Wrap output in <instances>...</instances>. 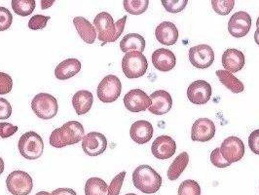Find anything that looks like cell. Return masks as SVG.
<instances>
[{
    "mask_svg": "<svg viewBox=\"0 0 259 195\" xmlns=\"http://www.w3.org/2000/svg\"><path fill=\"white\" fill-rule=\"evenodd\" d=\"M13 88V79L4 72H0V95L10 93Z\"/></svg>",
    "mask_w": 259,
    "mask_h": 195,
    "instance_id": "38",
    "label": "cell"
},
{
    "mask_svg": "<svg viewBox=\"0 0 259 195\" xmlns=\"http://www.w3.org/2000/svg\"><path fill=\"white\" fill-rule=\"evenodd\" d=\"M153 126L150 122L145 120L136 121L132 124L130 129V136L135 143L144 144L148 143L153 137Z\"/></svg>",
    "mask_w": 259,
    "mask_h": 195,
    "instance_id": "18",
    "label": "cell"
},
{
    "mask_svg": "<svg viewBox=\"0 0 259 195\" xmlns=\"http://www.w3.org/2000/svg\"><path fill=\"white\" fill-rule=\"evenodd\" d=\"M234 5H235V0H226V1L212 0L211 1V6L214 12L222 16H226L230 13L233 10Z\"/></svg>",
    "mask_w": 259,
    "mask_h": 195,
    "instance_id": "32",
    "label": "cell"
},
{
    "mask_svg": "<svg viewBox=\"0 0 259 195\" xmlns=\"http://www.w3.org/2000/svg\"><path fill=\"white\" fill-rule=\"evenodd\" d=\"M151 105L148 110L155 115H164L168 113L172 106V99L169 93L165 90H158L150 95Z\"/></svg>",
    "mask_w": 259,
    "mask_h": 195,
    "instance_id": "17",
    "label": "cell"
},
{
    "mask_svg": "<svg viewBox=\"0 0 259 195\" xmlns=\"http://www.w3.org/2000/svg\"><path fill=\"white\" fill-rule=\"evenodd\" d=\"M51 195H77L71 188H58L54 190Z\"/></svg>",
    "mask_w": 259,
    "mask_h": 195,
    "instance_id": "42",
    "label": "cell"
},
{
    "mask_svg": "<svg viewBox=\"0 0 259 195\" xmlns=\"http://www.w3.org/2000/svg\"><path fill=\"white\" fill-rule=\"evenodd\" d=\"M50 20L49 16H44V15H35L33 16L29 22H28V27L32 30H38V29H43L46 27V25L48 21Z\"/></svg>",
    "mask_w": 259,
    "mask_h": 195,
    "instance_id": "35",
    "label": "cell"
},
{
    "mask_svg": "<svg viewBox=\"0 0 259 195\" xmlns=\"http://www.w3.org/2000/svg\"><path fill=\"white\" fill-rule=\"evenodd\" d=\"M134 185L143 193H156L162 185V177L148 165H141L133 173Z\"/></svg>",
    "mask_w": 259,
    "mask_h": 195,
    "instance_id": "3",
    "label": "cell"
},
{
    "mask_svg": "<svg viewBox=\"0 0 259 195\" xmlns=\"http://www.w3.org/2000/svg\"><path fill=\"white\" fill-rule=\"evenodd\" d=\"M221 154L230 164L240 161L245 155V144L238 137H228L221 146Z\"/></svg>",
    "mask_w": 259,
    "mask_h": 195,
    "instance_id": "9",
    "label": "cell"
},
{
    "mask_svg": "<svg viewBox=\"0 0 259 195\" xmlns=\"http://www.w3.org/2000/svg\"><path fill=\"white\" fill-rule=\"evenodd\" d=\"M211 86L205 80H197L192 82L187 89V97L189 101L197 105L207 104L211 98Z\"/></svg>",
    "mask_w": 259,
    "mask_h": 195,
    "instance_id": "12",
    "label": "cell"
},
{
    "mask_svg": "<svg viewBox=\"0 0 259 195\" xmlns=\"http://www.w3.org/2000/svg\"><path fill=\"white\" fill-rule=\"evenodd\" d=\"M11 3L15 13L22 17L29 16L34 11L36 6L34 0H12Z\"/></svg>",
    "mask_w": 259,
    "mask_h": 195,
    "instance_id": "29",
    "label": "cell"
},
{
    "mask_svg": "<svg viewBox=\"0 0 259 195\" xmlns=\"http://www.w3.org/2000/svg\"><path fill=\"white\" fill-rule=\"evenodd\" d=\"M145 39L138 33H129L124 36L120 42V49L122 52H141L145 49Z\"/></svg>",
    "mask_w": 259,
    "mask_h": 195,
    "instance_id": "25",
    "label": "cell"
},
{
    "mask_svg": "<svg viewBox=\"0 0 259 195\" xmlns=\"http://www.w3.org/2000/svg\"><path fill=\"white\" fill-rule=\"evenodd\" d=\"M155 36L159 43L170 46L177 43L179 39V30L174 23L163 22L156 27Z\"/></svg>",
    "mask_w": 259,
    "mask_h": 195,
    "instance_id": "20",
    "label": "cell"
},
{
    "mask_svg": "<svg viewBox=\"0 0 259 195\" xmlns=\"http://www.w3.org/2000/svg\"><path fill=\"white\" fill-rule=\"evenodd\" d=\"M147 68L148 62L143 53H127L122 60L123 72L130 79L142 77L145 74Z\"/></svg>",
    "mask_w": 259,
    "mask_h": 195,
    "instance_id": "5",
    "label": "cell"
},
{
    "mask_svg": "<svg viewBox=\"0 0 259 195\" xmlns=\"http://www.w3.org/2000/svg\"><path fill=\"white\" fill-rule=\"evenodd\" d=\"M162 4L168 13H179L188 4L187 0H162Z\"/></svg>",
    "mask_w": 259,
    "mask_h": 195,
    "instance_id": "33",
    "label": "cell"
},
{
    "mask_svg": "<svg viewBox=\"0 0 259 195\" xmlns=\"http://www.w3.org/2000/svg\"><path fill=\"white\" fill-rule=\"evenodd\" d=\"M35 195H51V193L48 192V191H40V192L36 193Z\"/></svg>",
    "mask_w": 259,
    "mask_h": 195,
    "instance_id": "46",
    "label": "cell"
},
{
    "mask_svg": "<svg viewBox=\"0 0 259 195\" xmlns=\"http://www.w3.org/2000/svg\"><path fill=\"white\" fill-rule=\"evenodd\" d=\"M84 137V127L78 121H69L65 123L62 127L53 131L50 136V144L62 148L67 145L76 144Z\"/></svg>",
    "mask_w": 259,
    "mask_h": 195,
    "instance_id": "2",
    "label": "cell"
},
{
    "mask_svg": "<svg viewBox=\"0 0 259 195\" xmlns=\"http://www.w3.org/2000/svg\"><path fill=\"white\" fill-rule=\"evenodd\" d=\"M8 191L13 195H28L33 187L31 177L24 171H14L6 180Z\"/></svg>",
    "mask_w": 259,
    "mask_h": 195,
    "instance_id": "8",
    "label": "cell"
},
{
    "mask_svg": "<svg viewBox=\"0 0 259 195\" xmlns=\"http://www.w3.org/2000/svg\"><path fill=\"white\" fill-rule=\"evenodd\" d=\"M124 8L132 15H141L144 13L149 5L148 0H124Z\"/></svg>",
    "mask_w": 259,
    "mask_h": 195,
    "instance_id": "30",
    "label": "cell"
},
{
    "mask_svg": "<svg viewBox=\"0 0 259 195\" xmlns=\"http://www.w3.org/2000/svg\"><path fill=\"white\" fill-rule=\"evenodd\" d=\"M251 27V17L249 14L240 11L234 14L230 18L228 23V30L230 34L236 37L241 38L246 36L249 32Z\"/></svg>",
    "mask_w": 259,
    "mask_h": 195,
    "instance_id": "14",
    "label": "cell"
},
{
    "mask_svg": "<svg viewBox=\"0 0 259 195\" xmlns=\"http://www.w3.org/2000/svg\"><path fill=\"white\" fill-rule=\"evenodd\" d=\"M246 63L245 55L237 49H227L222 55V65L224 70L231 73L240 71Z\"/></svg>",
    "mask_w": 259,
    "mask_h": 195,
    "instance_id": "19",
    "label": "cell"
},
{
    "mask_svg": "<svg viewBox=\"0 0 259 195\" xmlns=\"http://www.w3.org/2000/svg\"><path fill=\"white\" fill-rule=\"evenodd\" d=\"M210 161L218 168H226V167L231 165L229 162H227L224 159V157L221 154V148L220 147H218L214 150H212V152L210 153Z\"/></svg>",
    "mask_w": 259,
    "mask_h": 195,
    "instance_id": "37",
    "label": "cell"
},
{
    "mask_svg": "<svg viewBox=\"0 0 259 195\" xmlns=\"http://www.w3.org/2000/svg\"><path fill=\"white\" fill-rule=\"evenodd\" d=\"M55 1H42L41 3H42V9H46V8H48V7H50V6H52L53 3H54Z\"/></svg>",
    "mask_w": 259,
    "mask_h": 195,
    "instance_id": "43",
    "label": "cell"
},
{
    "mask_svg": "<svg viewBox=\"0 0 259 195\" xmlns=\"http://www.w3.org/2000/svg\"><path fill=\"white\" fill-rule=\"evenodd\" d=\"M126 21L127 16H124L118 22L114 23L110 14L107 12L98 14L94 20V26L98 32V38L104 43L115 42L123 33Z\"/></svg>",
    "mask_w": 259,
    "mask_h": 195,
    "instance_id": "1",
    "label": "cell"
},
{
    "mask_svg": "<svg viewBox=\"0 0 259 195\" xmlns=\"http://www.w3.org/2000/svg\"><path fill=\"white\" fill-rule=\"evenodd\" d=\"M215 73L221 83L232 93L238 94V93H242L245 90L244 83L241 82L231 72L221 69V70H218Z\"/></svg>",
    "mask_w": 259,
    "mask_h": 195,
    "instance_id": "26",
    "label": "cell"
},
{
    "mask_svg": "<svg viewBox=\"0 0 259 195\" xmlns=\"http://www.w3.org/2000/svg\"><path fill=\"white\" fill-rule=\"evenodd\" d=\"M13 22V15L11 12L5 8L0 7V31L7 30Z\"/></svg>",
    "mask_w": 259,
    "mask_h": 195,
    "instance_id": "36",
    "label": "cell"
},
{
    "mask_svg": "<svg viewBox=\"0 0 259 195\" xmlns=\"http://www.w3.org/2000/svg\"><path fill=\"white\" fill-rule=\"evenodd\" d=\"M106 147L107 140L102 133L91 132L82 139V148L87 155H101L106 150Z\"/></svg>",
    "mask_w": 259,
    "mask_h": 195,
    "instance_id": "11",
    "label": "cell"
},
{
    "mask_svg": "<svg viewBox=\"0 0 259 195\" xmlns=\"http://www.w3.org/2000/svg\"><path fill=\"white\" fill-rule=\"evenodd\" d=\"M18 131V127L14 126L11 123L7 122H1L0 123V138L1 139H7L15 135V133Z\"/></svg>",
    "mask_w": 259,
    "mask_h": 195,
    "instance_id": "39",
    "label": "cell"
},
{
    "mask_svg": "<svg viewBox=\"0 0 259 195\" xmlns=\"http://www.w3.org/2000/svg\"><path fill=\"white\" fill-rule=\"evenodd\" d=\"M124 104L131 112H141L149 108L151 100L145 92L141 89H134L125 95Z\"/></svg>",
    "mask_w": 259,
    "mask_h": 195,
    "instance_id": "13",
    "label": "cell"
},
{
    "mask_svg": "<svg viewBox=\"0 0 259 195\" xmlns=\"http://www.w3.org/2000/svg\"><path fill=\"white\" fill-rule=\"evenodd\" d=\"M18 148L21 155L27 160H35L43 154L44 143L35 132H26L19 140Z\"/></svg>",
    "mask_w": 259,
    "mask_h": 195,
    "instance_id": "4",
    "label": "cell"
},
{
    "mask_svg": "<svg viewBox=\"0 0 259 195\" xmlns=\"http://www.w3.org/2000/svg\"><path fill=\"white\" fill-rule=\"evenodd\" d=\"M4 168H5V165H4V161L3 159L0 157V175L4 172Z\"/></svg>",
    "mask_w": 259,
    "mask_h": 195,
    "instance_id": "45",
    "label": "cell"
},
{
    "mask_svg": "<svg viewBox=\"0 0 259 195\" xmlns=\"http://www.w3.org/2000/svg\"><path fill=\"white\" fill-rule=\"evenodd\" d=\"M152 64L158 70L166 72L176 66L177 59L170 50L160 48L152 54Z\"/></svg>",
    "mask_w": 259,
    "mask_h": 195,
    "instance_id": "21",
    "label": "cell"
},
{
    "mask_svg": "<svg viewBox=\"0 0 259 195\" xmlns=\"http://www.w3.org/2000/svg\"><path fill=\"white\" fill-rule=\"evenodd\" d=\"M80 70V61H78L77 59H66L56 67L55 76L59 80H67L75 76Z\"/></svg>",
    "mask_w": 259,
    "mask_h": 195,
    "instance_id": "22",
    "label": "cell"
},
{
    "mask_svg": "<svg viewBox=\"0 0 259 195\" xmlns=\"http://www.w3.org/2000/svg\"><path fill=\"white\" fill-rule=\"evenodd\" d=\"M152 154L157 159L166 160L172 157L177 151V143L170 137L163 135L156 139L151 146Z\"/></svg>",
    "mask_w": 259,
    "mask_h": 195,
    "instance_id": "16",
    "label": "cell"
},
{
    "mask_svg": "<svg viewBox=\"0 0 259 195\" xmlns=\"http://www.w3.org/2000/svg\"><path fill=\"white\" fill-rule=\"evenodd\" d=\"M125 195H138V194H135V193H127V194Z\"/></svg>",
    "mask_w": 259,
    "mask_h": 195,
    "instance_id": "48",
    "label": "cell"
},
{
    "mask_svg": "<svg viewBox=\"0 0 259 195\" xmlns=\"http://www.w3.org/2000/svg\"><path fill=\"white\" fill-rule=\"evenodd\" d=\"M73 24L77 30L78 34L80 37L83 39V41L87 44L95 43V40L97 38V31L95 29V26H93L91 23L83 18V17H75L73 19Z\"/></svg>",
    "mask_w": 259,
    "mask_h": 195,
    "instance_id": "23",
    "label": "cell"
},
{
    "mask_svg": "<svg viewBox=\"0 0 259 195\" xmlns=\"http://www.w3.org/2000/svg\"><path fill=\"white\" fill-rule=\"evenodd\" d=\"M122 92V84L116 75L109 74L101 81L98 86L97 94L100 101L105 104L113 103L120 97Z\"/></svg>",
    "mask_w": 259,
    "mask_h": 195,
    "instance_id": "7",
    "label": "cell"
},
{
    "mask_svg": "<svg viewBox=\"0 0 259 195\" xmlns=\"http://www.w3.org/2000/svg\"><path fill=\"white\" fill-rule=\"evenodd\" d=\"M248 146L250 150L259 155V129L251 132L248 137Z\"/></svg>",
    "mask_w": 259,
    "mask_h": 195,
    "instance_id": "41",
    "label": "cell"
},
{
    "mask_svg": "<svg viewBox=\"0 0 259 195\" xmlns=\"http://www.w3.org/2000/svg\"><path fill=\"white\" fill-rule=\"evenodd\" d=\"M256 26H257V27H259V17L258 19H257V22H256Z\"/></svg>",
    "mask_w": 259,
    "mask_h": 195,
    "instance_id": "47",
    "label": "cell"
},
{
    "mask_svg": "<svg viewBox=\"0 0 259 195\" xmlns=\"http://www.w3.org/2000/svg\"><path fill=\"white\" fill-rule=\"evenodd\" d=\"M31 108L36 116L43 120H49L57 115L59 105L54 96L47 93H40L33 98Z\"/></svg>",
    "mask_w": 259,
    "mask_h": 195,
    "instance_id": "6",
    "label": "cell"
},
{
    "mask_svg": "<svg viewBox=\"0 0 259 195\" xmlns=\"http://www.w3.org/2000/svg\"><path fill=\"white\" fill-rule=\"evenodd\" d=\"M215 135V125L208 118L197 119L191 129V139L194 142L206 143Z\"/></svg>",
    "mask_w": 259,
    "mask_h": 195,
    "instance_id": "15",
    "label": "cell"
},
{
    "mask_svg": "<svg viewBox=\"0 0 259 195\" xmlns=\"http://www.w3.org/2000/svg\"><path fill=\"white\" fill-rule=\"evenodd\" d=\"M12 114V106L10 103L4 99L0 98V120L8 119Z\"/></svg>",
    "mask_w": 259,
    "mask_h": 195,
    "instance_id": "40",
    "label": "cell"
},
{
    "mask_svg": "<svg viewBox=\"0 0 259 195\" xmlns=\"http://www.w3.org/2000/svg\"><path fill=\"white\" fill-rule=\"evenodd\" d=\"M189 162V155L187 152H182L174 162L170 164L168 170V178L169 181H177L182 176L183 171L187 167Z\"/></svg>",
    "mask_w": 259,
    "mask_h": 195,
    "instance_id": "27",
    "label": "cell"
},
{
    "mask_svg": "<svg viewBox=\"0 0 259 195\" xmlns=\"http://www.w3.org/2000/svg\"><path fill=\"white\" fill-rule=\"evenodd\" d=\"M94 103V96L91 92L80 90L74 94L72 98V105L78 115H83L89 112Z\"/></svg>",
    "mask_w": 259,
    "mask_h": 195,
    "instance_id": "24",
    "label": "cell"
},
{
    "mask_svg": "<svg viewBox=\"0 0 259 195\" xmlns=\"http://www.w3.org/2000/svg\"><path fill=\"white\" fill-rule=\"evenodd\" d=\"M189 61L195 67L205 69L212 65L214 52L207 44L197 45L189 49Z\"/></svg>",
    "mask_w": 259,
    "mask_h": 195,
    "instance_id": "10",
    "label": "cell"
},
{
    "mask_svg": "<svg viewBox=\"0 0 259 195\" xmlns=\"http://www.w3.org/2000/svg\"><path fill=\"white\" fill-rule=\"evenodd\" d=\"M179 195H201L200 184L193 180H186L181 183Z\"/></svg>",
    "mask_w": 259,
    "mask_h": 195,
    "instance_id": "31",
    "label": "cell"
},
{
    "mask_svg": "<svg viewBox=\"0 0 259 195\" xmlns=\"http://www.w3.org/2000/svg\"><path fill=\"white\" fill-rule=\"evenodd\" d=\"M126 176V172H121L120 174H118L116 177L112 180V182L110 183V185L108 186V190H107V195H119L120 190L122 188L124 179Z\"/></svg>",
    "mask_w": 259,
    "mask_h": 195,
    "instance_id": "34",
    "label": "cell"
},
{
    "mask_svg": "<svg viewBox=\"0 0 259 195\" xmlns=\"http://www.w3.org/2000/svg\"><path fill=\"white\" fill-rule=\"evenodd\" d=\"M254 41L259 46V27H257V29L254 32Z\"/></svg>",
    "mask_w": 259,
    "mask_h": 195,
    "instance_id": "44",
    "label": "cell"
},
{
    "mask_svg": "<svg viewBox=\"0 0 259 195\" xmlns=\"http://www.w3.org/2000/svg\"><path fill=\"white\" fill-rule=\"evenodd\" d=\"M108 185L100 178H90L85 184V195H107Z\"/></svg>",
    "mask_w": 259,
    "mask_h": 195,
    "instance_id": "28",
    "label": "cell"
}]
</instances>
